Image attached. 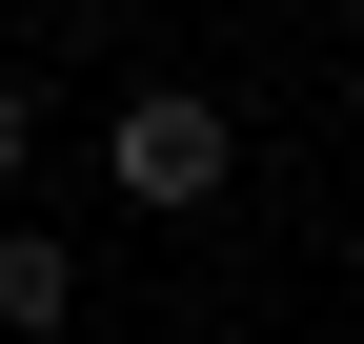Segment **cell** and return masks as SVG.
I'll list each match as a JSON object with an SVG mask.
<instances>
[{"mask_svg": "<svg viewBox=\"0 0 364 344\" xmlns=\"http://www.w3.org/2000/svg\"><path fill=\"white\" fill-rule=\"evenodd\" d=\"M102 183H122V203H162V223H182V203H223V183H243V122H223L203 81H142V102L102 122Z\"/></svg>", "mask_w": 364, "mask_h": 344, "instance_id": "obj_1", "label": "cell"}, {"mask_svg": "<svg viewBox=\"0 0 364 344\" xmlns=\"http://www.w3.org/2000/svg\"><path fill=\"white\" fill-rule=\"evenodd\" d=\"M81 324V243L61 223H0V344H61Z\"/></svg>", "mask_w": 364, "mask_h": 344, "instance_id": "obj_2", "label": "cell"}, {"mask_svg": "<svg viewBox=\"0 0 364 344\" xmlns=\"http://www.w3.org/2000/svg\"><path fill=\"white\" fill-rule=\"evenodd\" d=\"M21 162H41V81L0 61V183H21Z\"/></svg>", "mask_w": 364, "mask_h": 344, "instance_id": "obj_3", "label": "cell"}]
</instances>
